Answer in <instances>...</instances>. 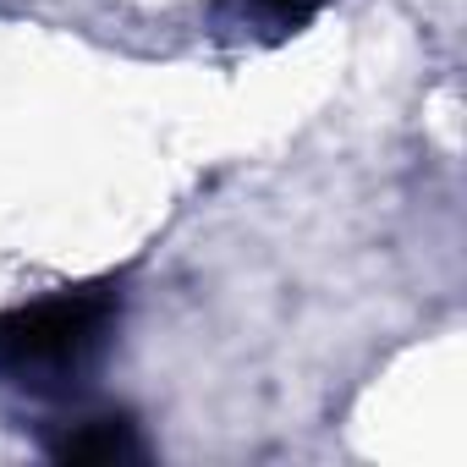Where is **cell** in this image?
Returning <instances> with one entry per match:
<instances>
[{"mask_svg":"<svg viewBox=\"0 0 467 467\" xmlns=\"http://www.w3.org/2000/svg\"><path fill=\"white\" fill-rule=\"evenodd\" d=\"M319 12H325V0H237V17L259 28L265 39H286L303 23H314Z\"/></svg>","mask_w":467,"mask_h":467,"instance_id":"obj_3","label":"cell"},{"mask_svg":"<svg viewBox=\"0 0 467 467\" xmlns=\"http://www.w3.org/2000/svg\"><path fill=\"white\" fill-rule=\"evenodd\" d=\"M110 325H116V297L105 286L28 303L0 319V374H12L23 385H61L67 374L88 368Z\"/></svg>","mask_w":467,"mask_h":467,"instance_id":"obj_1","label":"cell"},{"mask_svg":"<svg viewBox=\"0 0 467 467\" xmlns=\"http://www.w3.org/2000/svg\"><path fill=\"white\" fill-rule=\"evenodd\" d=\"M50 451L61 462H121V456H138V434H132L127 418H83Z\"/></svg>","mask_w":467,"mask_h":467,"instance_id":"obj_2","label":"cell"}]
</instances>
